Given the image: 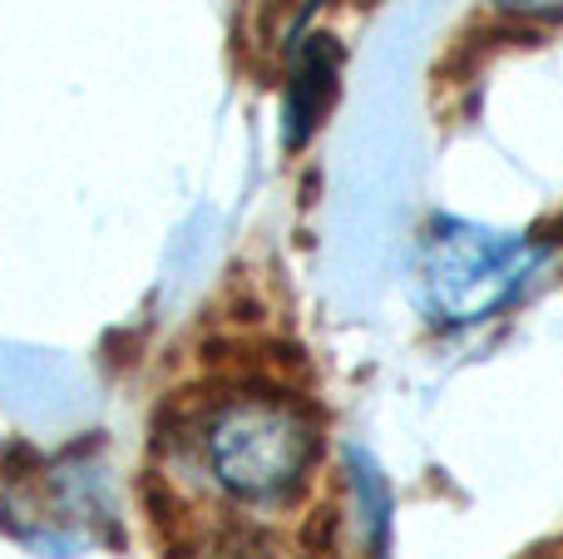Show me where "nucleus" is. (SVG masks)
<instances>
[{
    "label": "nucleus",
    "mask_w": 563,
    "mask_h": 559,
    "mask_svg": "<svg viewBox=\"0 0 563 559\" xmlns=\"http://www.w3.org/2000/svg\"><path fill=\"white\" fill-rule=\"evenodd\" d=\"M554 263L544 238L435 218L416 248V303L435 327L470 332L505 317Z\"/></svg>",
    "instance_id": "1"
},
{
    "label": "nucleus",
    "mask_w": 563,
    "mask_h": 559,
    "mask_svg": "<svg viewBox=\"0 0 563 559\" xmlns=\"http://www.w3.org/2000/svg\"><path fill=\"white\" fill-rule=\"evenodd\" d=\"M198 456L233 501L282 505L307 485L321 456L317 416L282 392H238L188 416Z\"/></svg>",
    "instance_id": "2"
},
{
    "label": "nucleus",
    "mask_w": 563,
    "mask_h": 559,
    "mask_svg": "<svg viewBox=\"0 0 563 559\" xmlns=\"http://www.w3.org/2000/svg\"><path fill=\"white\" fill-rule=\"evenodd\" d=\"M336 75H341V50L331 35H311L297 50L291 65V89H287V144H307L311 129L321 124L327 105L336 99Z\"/></svg>",
    "instance_id": "3"
},
{
    "label": "nucleus",
    "mask_w": 563,
    "mask_h": 559,
    "mask_svg": "<svg viewBox=\"0 0 563 559\" xmlns=\"http://www.w3.org/2000/svg\"><path fill=\"white\" fill-rule=\"evenodd\" d=\"M509 15H534V20H563V0H495Z\"/></svg>",
    "instance_id": "4"
}]
</instances>
